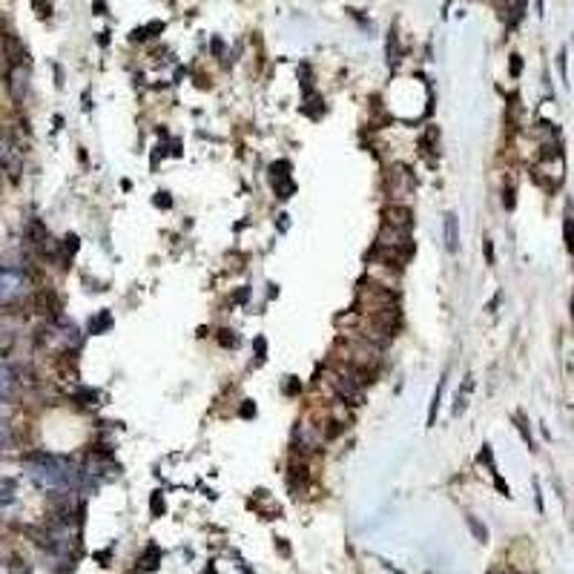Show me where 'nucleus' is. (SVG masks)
Returning <instances> with one entry per match:
<instances>
[{"instance_id": "nucleus-1", "label": "nucleus", "mask_w": 574, "mask_h": 574, "mask_svg": "<svg viewBox=\"0 0 574 574\" xmlns=\"http://www.w3.org/2000/svg\"><path fill=\"white\" fill-rule=\"evenodd\" d=\"M357 304L365 307L368 313H376V311H388V307H400V296L379 282H362L357 293Z\"/></svg>"}, {"instance_id": "nucleus-28", "label": "nucleus", "mask_w": 574, "mask_h": 574, "mask_svg": "<svg viewBox=\"0 0 574 574\" xmlns=\"http://www.w3.org/2000/svg\"><path fill=\"white\" fill-rule=\"evenodd\" d=\"M0 43H4V35H0Z\"/></svg>"}, {"instance_id": "nucleus-26", "label": "nucleus", "mask_w": 574, "mask_h": 574, "mask_svg": "<svg viewBox=\"0 0 574 574\" xmlns=\"http://www.w3.org/2000/svg\"><path fill=\"white\" fill-rule=\"evenodd\" d=\"M153 514H161V494L153 497Z\"/></svg>"}, {"instance_id": "nucleus-13", "label": "nucleus", "mask_w": 574, "mask_h": 574, "mask_svg": "<svg viewBox=\"0 0 574 574\" xmlns=\"http://www.w3.org/2000/svg\"><path fill=\"white\" fill-rule=\"evenodd\" d=\"M307 115L311 118H322V112H325V104H322V95L319 92H313V90H307V95H304V107H301Z\"/></svg>"}, {"instance_id": "nucleus-4", "label": "nucleus", "mask_w": 574, "mask_h": 574, "mask_svg": "<svg viewBox=\"0 0 574 574\" xmlns=\"http://www.w3.org/2000/svg\"><path fill=\"white\" fill-rule=\"evenodd\" d=\"M328 443L325 434L319 425L313 422H299L296 431H293V448L299 454H311V451H322V446Z\"/></svg>"}, {"instance_id": "nucleus-22", "label": "nucleus", "mask_w": 574, "mask_h": 574, "mask_svg": "<svg viewBox=\"0 0 574 574\" xmlns=\"http://www.w3.org/2000/svg\"><path fill=\"white\" fill-rule=\"evenodd\" d=\"M566 239H568V247L574 250V222H566Z\"/></svg>"}, {"instance_id": "nucleus-2", "label": "nucleus", "mask_w": 574, "mask_h": 574, "mask_svg": "<svg viewBox=\"0 0 574 574\" xmlns=\"http://www.w3.org/2000/svg\"><path fill=\"white\" fill-rule=\"evenodd\" d=\"M417 190V179H414V172L402 164H393L388 167L385 172V193L393 198V204H402L408 196H414Z\"/></svg>"}, {"instance_id": "nucleus-14", "label": "nucleus", "mask_w": 574, "mask_h": 574, "mask_svg": "<svg viewBox=\"0 0 574 574\" xmlns=\"http://www.w3.org/2000/svg\"><path fill=\"white\" fill-rule=\"evenodd\" d=\"M15 446V428L6 417H0V451H6Z\"/></svg>"}, {"instance_id": "nucleus-6", "label": "nucleus", "mask_w": 574, "mask_h": 574, "mask_svg": "<svg viewBox=\"0 0 574 574\" xmlns=\"http://www.w3.org/2000/svg\"><path fill=\"white\" fill-rule=\"evenodd\" d=\"M382 225L411 233V227H414V213H411L408 204H390V207L382 210Z\"/></svg>"}, {"instance_id": "nucleus-25", "label": "nucleus", "mask_w": 574, "mask_h": 574, "mask_svg": "<svg viewBox=\"0 0 574 574\" xmlns=\"http://www.w3.org/2000/svg\"><path fill=\"white\" fill-rule=\"evenodd\" d=\"M482 250H485V258H489V264H491V261H494V244H491V241H485Z\"/></svg>"}, {"instance_id": "nucleus-21", "label": "nucleus", "mask_w": 574, "mask_h": 574, "mask_svg": "<svg viewBox=\"0 0 574 574\" xmlns=\"http://www.w3.org/2000/svg\"><path fill=\"white\" fill-rule=\"evenodd\" d=\"M299 390H301V382H299V379H296V376H287V385H285V393H290V396H293V393H299Z\"/></svg>"}, {"instance_id": "nucleus-12", "label": "nucleus", "mask_w": 574, "mask_h": 574, "mask_svg": "<svg viewBox=\"0 0 574 574\" xmlns=\"http://www.w3.org/2000/svg\"><path fill=\"white\" fill-rule=\"evenodd\" d=\"M446 247L451 253H457V247H460V230H457V215L454 213L446 215Z\"/></svg>"}, {"instance_id": "nucleus-5", "label": "nucleus", "mask_w": 574, "mask_h": 574, "mask_svg": "<svg viewBox=\"0 0 574 574\" xmlns=\"http://www.w3.org/2000/svg\"><path fill=\"white\" fill-rule=\"evenodd\" d=\"M6 90H9V98H12L15 104H23V101H26V92H29V66H9Z\"/></svg>"}, {"instance_id": "nucleus-27", "label": "nucleus", "mask_w": 574, "mask_h": 574, "mask_svg": "<svg viewBox=\"0 0 574 574\" xmlns=\"http://www.w3.org/2000/svg\"><path fill=\"white\" fill-rule=\"evenodd\" d=\"M241 417H253V405H250V402L241 405Z\"/></svg>"}, {"instance_id": "nucleus-7", "label": "nucleus", "mask_w": 574, "mask_h": 574, "mask_svg": "<svg viewBox=\"0 0 574 574\" xmlns=\"http://www.w3.org/2000/svg\"><path fill=\"white\" fill-rule=\"evenodd\" d=\"M18 371L9 365V362H4L0 359V405L4 402H9L12 396H15V390H18Z\"/></svg>"}, {"instance_id": "nucleus-3", "label": "nucleus", "mask_w": 574, "mask_h": 574, "mask_svg": "<svg viewBox=\"0 0 574 574\" xmlns=\"http://www.w3.org/2000/svg\"><path fill=\"white\" fill-rule=\"evenodd\" d=\"M328 385L333 388V393L339 396V400H342L347 408H350V405H362V402H365V388H362L359 382H353L350 376L333 371L330 365H328Z\"/></svg>"}, {"instance_id": "nucleus-15", "label": "nucleus", "mask_w": 574, "mask_h": 574, "mask_svg": "<svg viewBox=\"0 0 574 574\" xmlns=\"http://www.w3.org/2000/svg\"><path fill=\"white\" fill-rule=\"evenodd\" d=\"M109 328H112V316H109L107 311L90 322V333H104V330H109Z\"/></svg>"}, {"instance_id": "nucleus-9", "label": "nucleus", "mask_w": 574, "mask_h": 574, "mask_svg": "<svg viewBox=\"0 0 574 574\" xmlns=\"http://www.w3.org/2000/svg\"><path fill=\"white\" fill-rule=\"evenodd\" d=\"M307 479H311V474H307V462L293 460L290 468H287V485H290L293 491H301L304 485H307Z\"/></svg>"}, {"instance_id": "nucleus-24", "label": "nucleus", "mask_w": 574, "mask_h": 574, "mask_svg": "<svg viewBox=\"0 0 574 574\" xmlns=\"http://www.w3.org/2000/svg\"><path fill=\"white\" fill-rule=\"evenodd\" d=\"M520 69H522V61H520V55H511V72H514V75H520Z\"/></svg>"}, {"instance_id": "nucleus-18", "label": "nucleus", "mask_w": 574, "mask_h": 574, "mask_svg": "<svg viewBox=\"0 0 574 574\" xmlns=\"http://www.w3.org/2000/svg\"><path fill=\"white\" fill-rule=\"evenodd\" d=\"M439 396H443V385H436V393H434V402H431V414H428V425H434V419H436V408H439Z\"/></svg>"}, {"instance_id": "nucleus-16", "label": "nucleus", "mask_w": 574, "mask_h": 574, "mask_svg": "<svg viewBox=\"0 0 574 574\" xmlns=\"http://www.w3.org/2000/svg\"><path fill=\"white\" fill-rule=\"evenodd\" d=\"M75 400H80L83 405H92V402H98V390H92V388H78V390H75Z\"/></svg>"}, {"instance_id": "nucleus-10", "label": "nucleus", "mask_w": 574, "mask_h": 574, "mask_svg": "<svg viewBox=\"0 0 574 574\" xmlns=\"http://www.w3.org/2000/svg\"><path fill=\"white\" fill-rule=\"evenodd\" d=\"M419 153L434 158L439 153V129L436 126H425V132L419 136Z\"/></svg>"}, {"instance_id": "nucleus-11", "label": "nucleus", "mask_w": 574, "mask_h": 574, "mask_svg": "<svg viewBox=\"0 0 574 574\" xmlns=\"http://www.w3.org/2000/svg\"><path fill=\"white\" fill-rule=\"evenodd\" d=\"M49 239V233H47V227H43V222H37V218H32V222L26 225V241L29 244H35V247H40L43 241Z\"/></svg>"}, {"instance_id": "nucleus-19", "label": "nucleus", "mask_w": 574, "mask_h": 574, "mask_svg": "<svg viewBox=\"0 0 574 574\" xmlns=\"http://www.w3.org/2000/svg\"><path fill=\"white\" fill-rule=\"evenodd\" d=\"M465 522L471 525V532H474V534H477L479 540H489V532H485V528H482V525H479V522H477L474 517H465Z\"/></svg>"}, {"instance_id": "nucleus-8", "label": "nucleus", "mask_w": 574, "mask_h": 574, "mask_svg": "<svg viewBox=\"0 0 574 574\" xmlns=\"http://www.w3.org/2000/svg\"><path fill=\"white\" fill-rule=\"evenodd\" d=\"M4 55H6L9 66H26V47L20 43V37L4 35Z\"/></svg>"}, {"instance_id": "nucleus-23", "label": "nucleus", "mask_w": 574, "mask_h": 574, "mask_svg": "<svg viewBox=\"0 0 574 574\" xmlns=\"http://www.w3.org/2000/svg\"><path fill=\"white\" fill-rule=\"evenodd\" d=\"M15 497H12V491L9 489H4V491H0V506H9Z\"/></svg>"}, {"instance_id": "nucleus-17", "label": "nucleus", "mask_w": 574, "mask_h": 574, "mask_svg": "<svg viewBox=\"0 0 574 574\" xmlns=\"http://www.w3.org/2000/svg\"><path fill=\"white\" fill-rule=\"evenodd\" d=\"M215 339H218V345H222V347H239V336L233 330H218Z\"/></svg>"}, {"instance_id": "nucleus-20", "label": "nucleus", "mask_w": 574, "mask_h": 574, "mask_svg": "<svg viewBox=\"0 0 574 574\" xmlns=\"http://www.w3.org/2000/svg\"><path fill=\"white\" fill-rule=\"evenodd\" d=\"M78 247H80L78 236H66V239H64V253H66V256H75V253H78Z\"/></svg>"}]
</instances>
